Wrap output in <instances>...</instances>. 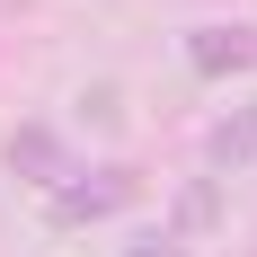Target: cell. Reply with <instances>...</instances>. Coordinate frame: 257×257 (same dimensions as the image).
<instances>
[{"instance_id": "6da1fadb", "label": "cell", "mask_w": 257, "mask_h": 257, "mask_svg": "<svg viewBox=\"0 0 257 257\" xmlns=\"http://www.w3.org/2000/svg\"><path fill=\"white\" fill-rule=\"evenodd\" d=\"M133 195H142V169H124V160H106V169H89V178H62L53 186V222H106V213H124Z\"/></svg>"}, {"instance_id": "7a4b0ae2", "label": "cell", "mask_w": 257, "mask_h": 257, "mask_svg": "<svg viewBox=\"0 0 257 257\" xmlns=\"http://www.w3.org/2000/svg\"><path fill=\"white\" fill-rule=\"evenodd\" d=\"M186 62H195L204 80L248 71V62H257V27H248V18H231V27H195V36H186Z\"/></svg>"}, {"instance_id": "3957f363", "label": "cell", "mask_w": 257, "mask_h": 257, "mask_svg": "<svg viewBox=\"0 0 257 257\" xmlns=\"http://www.w3.org/2000/svg\"><path fill=\"white\" fill-rule=\"evenodd\" d=\"M9 169H18L27 186H45V195H53V186L71 178V151H62V133H53V124H18V133H9Z\"/></svg>"}, {"instance_id": "277c9868", "label": "cell", "mask_w": 257, "mask_h": 257, "mask_svg": "<svg viewBox=\"0 0 257 257\" xmlns=\"http://www.w3.org/2000/svg\"><path fill=\"white\" fill-rule=\"evenodd\" d=\"M248 160H257V98L239 106V115H222L213 142H204V169H248Z\"/></svg>"}, {"instance_id": "5b68a950", "label": "cell", "mask_w": 257, "mask_h": 257, "mask_svg": "<svg viewBox=\"0 0 257 257\" xmlns=\"http://www.w3.org/2000/svg\"><path fill=\"white\" fill-rule=\"evenodd\" d=\"M213 222H222V195H213V178H195V186L178 195V231H169V239L186 248V239H204Z\"/></svg>"}, {"instance_id": "8992f818", "label": "cell", "mask_w": 257, "mask_h": 257, "mask_svg": "<svg viewBox=\"0 0 257 257\" xmlns=\"http://www.w3.org/2000/svg\"><path fill=\"white\" fill-rule=\"evenodd\" d=\"M142 257H186V248H178L169 231H160V239H142Z\"/></svg>"}]
</instances>
